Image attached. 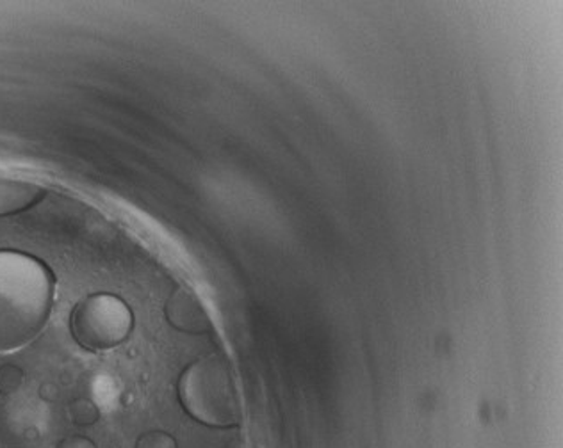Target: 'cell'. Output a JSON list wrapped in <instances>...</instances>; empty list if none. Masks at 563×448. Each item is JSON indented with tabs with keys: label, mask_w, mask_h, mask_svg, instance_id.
I'll list each match as a JSON object with an SVG mask.
<instances>
[{
	"label": "cell",
	"mask_w": 563,
	"mask_h": 448,
	"mask_svg": "<svg viewBox=\"0 0 563 448\" xmlns=\"http://www.w3.org/2000/svg\"><path fill=\"white\" fill-rule=\"evenodd\" d=\"M56 276L47 263L0 249V354L35 341L54 310Z\"/></svg>",
	"instance_id": "1"
},
{
	"label": "cell",
	"mask_w": 563,
	"mask_h": 448,
	"mask_svg": "<svg viewBox=\"0 0 563 448\" xmlns=\"http://www.w3.org/2000/svg\"><path fill=\"white\" fill-rule=\"evenodd\" d=\"M179 399L189 416L209 427H234L243 419L231 366L218 354L187 366L179 381Z\"/></svg>",
	"instance_id": "2"
},
{
	"label": "cell",
	"mask_w": 563,
	"mask_h": 448,
	"mask_svg": "<svg viewBox=\"0 0 563 448\" xmlns=\"http://www.w3.org/2000/svg\"><path fill=\"white\" fill-rule=\"evenodd\" d=\"M133 329L131 308L113 294L86 296L70 315V333L78 346L89 352H106L122 346Z\"/></svg>",
	"instance_id": "3"
},
{
	"label": "cell",
	"mask_w": 563,
	"mask_h": 448,
	"mask_svg": "<svg viewBox=\"0 0 563 448\" xmlns=\"http://www.w3.org/2000/svg\"><path fill=\"white\" fill-rule=\"evenodd\" d=\"M49 190L38 182L0 171V217L22 214L35 209L47 198Z\"/></svg>",
	"instance_id": "4"
},
{
	"label": "cell",
	"mask_w": 563,
	"mask_h": 448,
	"mask_svg": "<svg viewBox=\"0 0 563 448\" xmlns=\"http://www.w3.org/2000/svg\"><path fill=\"white\" fill-rule=\"evenodd\" d=\"M167 319L179 332L201 335L212 327L206 308L192 290L181 288L167 302Z\"/></svg>",
	"instance_id": "5"
},
{
	"label": "cell",
	"mask_w": 563,
	"mask_h": 448,
	"mask_svg": "<svg viewBox=\"0 0 563 448\" xmlns=\"http://www.w3.org/2000/svg\"><path fill=\"white\" fill-rule=\"evenodd\" d=\"M70 419L78 427H89V425L97 424L100 420V411L97 405L89 399H77L70 405Z\"/></svg>",
	"instance_id": "6"
},
{
	"label": "cell",
	"mask_w": 563,
	"mask_h": 448,
	"mask_svg": "<svg viewBox=\"0 0 563 448\" xmlns=\"http://www.w3.org/2000/svg\"><path fill=\"white\" fill-rule=\"evenodd\" d=\"M22 381H24V374L16 366H2L0 369V394H15L22 386Z\"/></svg>",
	"instance_id": "7"
},
{
	"label": "cell",
	"mask_w": 563,
	"mask_h": 448,
	"mask_svg": "<svg viewBox=\"0 0 563 448\" xmlns=\"http://www.w3.org/2000/svg\"><path fill=\"white\" fill-rule=\"evenodd\" d=\"M136 448H176V441L170 434L154 431L143 434L142 438L137 439Z\"/></svg>",
	"instance_id": "8"
},
{
	"label": "cell",
	"mask_w": 563,
	"mask_h": 448,
	"mask_svg": "<svg viewBox=\"0 0 563 448\" xmlns=\"http://www.w3.org/2000/svg\"><path fill=\"white\" fill-rule=\"evenodd\" d=\"M58 448H97V445H95L91 439L86 438V436H77V434H75V436L64 438Z\"/></svg>",
	"instance_id": "9"
}]
</instances>
